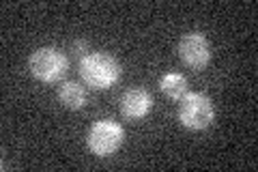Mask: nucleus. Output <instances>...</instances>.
I'll use <instances>...</instances> for the list:
<instances>
[{
    "label": "nucleus",
    "instance_id": "nucleus-2",
    "mask_svg": "<svg viewBox=\"0 0 258 172\" xmlns=\"http://www.w3.org/2000/svg\"><path fill=\"white\" fill-rule=\"evenodd\" d=\"M179 110H176V119L179 123L189 129V132H203V129L211 127L215 121V105L211 97L205 93H185L179 99Z\"/></svg>",
    "mask_w": 258,
    "mask_h": 172
},
{
    "label": "nucleus",
    "instance_id": "nucleus-8",
    "mask_svg": "<svg viewBox=\"0 0 258 172\" xmlns=\"http://www.w3.org/2000/svg\"><path fill=\"white\" fill-rule=\"evenodd\" d=\"M159 91L164 93L168 99L172 101H179L181 97L187 93V78L179 71H170V73H164L159 78Z\"/></svg>",
    "mask_w": 258,
    "mask_h": 172
},
{
    "label": "nucleus",
    "instance_id": "nucleus-6",
    "mask_svg": "<svg viewBox=\"0 0 258 172\" xmlns=\"http://www.w3.org/2000/svg\"><path fill=\"white\" fill-rule=\"evenodd\" d=\"M153 110V97L144 88H129L120 97V114L127 121H142Z\"/></svg>",
    "mask_w": 258,
    "mask_h": 172
},
{
    "label": "nucleus",
    "instance_id": "nucleus-1",
    "mask_svg": "<svg viewBox=\"0 0 258 172\" xmlns=\"http://www.w3.org/2000/svg\"><path fill=\"white\" fill-rule=\"evenodd\" d=\"M123 76L120 63L108 52H88L80 59V78L93 91H108Z\"/></svg>",
    "mask_w": 258,
    "mask_h": 172
},
{
    "label": "nucleus",
    "instance_id": "nucleus-7",
    "mask_svg": "<svg viewBox=\"0 0 258 172\" xmlns=\"http://www.w3.org/2000/svg\"><path fill=\"white\" fill-rule=\"evenodd\" d=\"M58 101L67 110H82L88 101L86 88L80 84V82H74V80L62 82L60 88H58Z\"/></svg>",
    "mask_w": 258,
    "mask_h": 172
},
{
    "label": "nucleus",
    "instance_id": "nucleus-4",
    "mask_svg": "<svg viewBox=\"0 0 258 172\" xmlns=\"http://www.w3.org/2000/svg\"><path fill=\"white\" fill-rule=\"evenodd\" d=\"M125 142V129L112 119L95 121L86 134V146L88 151L97 157H110L114 155Z\"/></svg>",
    "mask_w": 258,
    "mask_h": 172
},
{
    "label": "nucleus",
    "instance_id": "nucleus-5",
    "mask_svg": "<svg viewBox=\"0 0 258 172\" xmlns=\"http://www.w3.org/2000/svg\"><path fill=\"white\" fill-rule=\"evenodd\" d=\"M176 54L194 71H203L211 63V56H213L209 39L198 30L185 32L179 41V45H176Z\"/></svg>",
    "mask_w": 258,
    "mask_h": 172
},
{
    "label": "nucleus",
    "instance_id": "nucleus-3",
    "mask_svg": "<svg viewBox=\"0 0 258 172\" xmlns=\"http://www.w3.org/2000/svg\"><path fill=\"white\" fill-rule=\"evenodd\" d=\"M69 69V61L58 47L45 45L39 47L28 56V71L30 76L43 82V84H54L60 78H64V73Z\"/></svg>",
    "mask_w": 258,
    "mask_h": 172
}]
</instances>
